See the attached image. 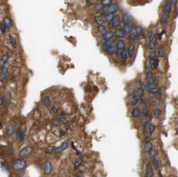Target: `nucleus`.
Returning <instances> with one entry per match:
<instances>
[{"mask_svg":"<svg viewBox=\"0 0 178 177\" xmlns=\"http://www.w3.org/2000/svg\"><path fill=\"white\" fill-rule=\"evenodd\" d=\"M27 166L26 161L23 159H17L12 163V168L16 171H19L24 169Z\"/></svg>","mask_w":178,"mask_h":177,"instance_id":"nucleus-1","label":"nucleus"},{"mask_svg":"<svg viewBox=\"0 0 178 177\" xmlns=\"http://www.w3.org/2000/svg\"><path fill=\"white\" fill-rule=\"evenodd\" d=\"M148 60H149V66L151 70H156L158 68L159 63V60L158 58H156V57H155L151 54H150L149 57H148Z\"/></svg>","mask_w":178,"mask_h":177,"instance_id":"nucleus-2","label":"nucleus"},{"mask_svg":"<svg viewBox=\"0 0 178 177\" xmlns=\"http://www.w3.org/2000/svg\"><path fill=\"white\" fill-rule=\"evenodd\" d=\"M123 24H124L123 29L129 33L130 31L131 30V29L133 28V24L131 22L130 17L127 14H125L124 16H123Z\"/></svg>","mask_w":178,"mask_h":177,"instance_id":"nucleus-3","label":"nucleus"},{"mask_svg":"<svg viewBox=\"0 0 178 177\" xmlns=\"http://www.w3.org/2000/svg\"><path fill=\"white\" fill-rule=\"evenodd\" d=\"M32 147L30 146H26L22 148L19 152V155L21 157H26L28 156L32 152Z\"/></svg>","mask_w":178,"mask_h":177,"instance_id":"nucleus-4","label":"nucleus"},{"mask_svg":"<svg viewBox=\"0 0 178 177\" xmlns=\"http://www.w3.org/2000/svg\"><path fill=\"white\" fill-rule=\"evenodd\" d=\"M114 35L119 39H124L128 35V33L123 28H117L114 32Z\"/></svg>","mask_w":178,"mask_h":177,"instance_id":"nucleus-5","label":"nucleus"},{"mask_svg":"<svg viewBox=\"0 0 178 177\" xmlns=\"http://www.w3.org/2000/svg\"><path fill=\"white\" fill-rule=\"evenodd\" d=\"M119 5L117 4V3H111L110 5H108V7H105L106 14H114L119 10Z\"/></svg>","mask_w":178,"mask_h":177,"instance_id":"nucleus-6","label":"nucleus"},{"mask_svg":"<svg viewBox=\"0 0 178 177\" xmlns=\"http://www.w3.org/2000/svg\"><path fill=\"white\" fill-rule=\"evenodd\" d=\"M44 173L47 175H50L52 172V169H53V166L52 164L50 161H46L44 164Z\"/></svg>","mask_w":178,"mask_h":177,"instance_id":"nucleus-7","label":"nucleus"},{"mask_svg":"<svg viewBox=\"0 0 178 177\" xmlns=\"http://www.w3.org/2000/svg\"><path fill=\"white\" fill-rule=\"evenodd\" d=\"M110 26L113 28H118L119 27L120 24H121V17L119 16H114L111 21H110Z\"/></svg>","mask_w":178,"mask_h":177,"instance_id":"nucleus-8","label":"nucleus"},{"mask_svg":"<svg viewBox=\"0 0 178 177\" xmlns=\"http://www.w3.org/2000/svg\"><path fill=\"white\" fill-rule=\"evenodd\" d=\"M155 126L153 124H145V128H144V132H147V134H145L146 136H151L153 134V132L155 131Z\"/></svg>","mask_w":178,"mask_h":177,"instance_id":"nucleus-9","label":"nucleus"},{"mask_svg":"<svg viewBox=\"0 0 178 177\" xmlns=\"http://www.w3.org/2000/svg\"><path fill=\"white\" fill-rule=\"evenodd\" d=\"M17 131V128L14 125L10 124L5 128V132L7 136H12L16 134Z\"/></svg>","mask_w":178,"mask_h":177,"instance_id":"nucleus-10","label":"nucleus"},{"mask_svg":"<svg viewBox=\"0 0 178 177\" xmlns=\"http://www.w3.org/2000/svg\"><path fill=\"white\" fill-rule=\"evenodd\" d=\"M157 43V36H156V34L155 35H153V36L152 37L151 39H150L149 43L148 44V49L149 50H153V49H155V48L156 46Z\"/></svg>","mask_w":178,"mask_h":177,"instance_id":"nucleus-11","label":"nucleus"},{"mask_svg":"<svg viewBox=\"0 0 178 177\" xmlns=\"http://www.w3.org/2000/svg\"><path fill=\"white\" fill-rule=\"evenodd\" d=\"M146 79L147 81V82H149L150 84L155 85V79L154 77H153V74L149 69H147L146 70Z\"/></svg>","mask_w":178,"mask_h":177,"instance_id":"nucleus-12","label":"nucleus"},{"mask_svg":"<svg viewBox=\"0 0 178 177\" xmlns=\"http://www.w3.org/2000/svg\"><path fill=\"white\" fill-rule=\"evenodd\" d=\"M3 23L4 24L6 28H8V29H11L13 27V22H12V18L8 16L4 17V18L3 19Z\"/></svg>","mask_w":178,"mask_h":177,"instance_id":"nucleus-13","label":"nucleus"},{"mask_svg":"<svg viewBox=\"0 0 178 177\" xmlns=\"http://www.w3.org/2000/svg\"><path fill=\"white\" fill-rule=\"evenodd\" d=\"M25 138V134L21 130H18L16 132V139L18 142H22Z\"/></svg>","mask_w":178,"mask_h":177,"instance_id":"nucleus-14","label":"nucleus"},{"mask_svg":"<svg viewBox=\"0 0 178 177\" xmlns=\"http://www.w3.org/2000/svg\"><path fill=\"white\" fill-rule=\"evenodd\" d=\"M115 41L112 40H104L102 44V48L104 50H106L107 49H108V48H110L111 46H114V43H115Z\"/></svg>","mask_w":178,"mask_h":177,"instance_id":"nucleus-15","label":"nucleus"},{"mask_svg":"<svg viewBox=\"0 0 178 177\" xmlns=\"http://www.w3.org/2000/svg\"><path fill=\"white\" fill-rule=\"evenodd\" d=\"M115 48L117 49H121V50L125 49V42L123 39H119L117 40L115 44Z\"/></svg>","mask_w":178,"mask_h":177,"instance_id":"nucleus-16","label":"nucleus"},{"mask_svg":"<svg viewBox=\"0 0 178 177\" xmlns=\"http://www.w3.org/2000/svg\"><path fill=\"white\" fill-rule=\"evenodd\" d=\"M172 5H173V3L171 1V0H167V1L166 4H165V9H164V15L168 16L169 14L171 12Z\"/></svg>","mask_w":178,"mask_h":177,"instance_id":"nucleus-17","label":"nucleus"},{"mask_svg":"<svg viewBox=\"0 0 178 177\" xmlns=\"http://www.w3.org/2000/svg\"><path fill=\"white\" fill-rule=\"evenodd\" d=\"M9 59V56H8L7 54H5V55H3V56L1 58V59H0V68H1V69L5 67V65H6V64L7 63Z\"/></svg>","mask_w":178,"mask_h":177,"instance_id":"nucleus-18","label":"nucleus"},{"mask_svg":"<svg viewBox=\"0 0 178 177\" xmlns=\"http://www.w3.org/2000/svg\"><path fill=\"white\" fill-rule=\"evenodd\" d=\"M147 92L150 94L155 96H160L161 94V90L159 88H157V87L155 86H153L152 88H151Z\"/></svg>","mask_w":178,"mask_h":177,"instance_id":"nucleus-19","label":"nucleus"},{"mask_svg":"<svg viewBox=\"0 0 178 177\" xmlns=\"http://www.w3.org/2000/svg\"><path fill=\"white\" fill-rule=\"evenodd\" d=\"M102 35V38L103 40H112V37L114 36V33L112 31H107L104 34Z\"/></svg>","mask_w":178,"mask_h":177,"instance_id":"nucleus-20","label":"nucleus"},{"mask_svg":"<svg viewBox=\"0 0 178 177\" xmlns=\"http://www.w3.org/2000/svg\"><path fill=\"white\" fill-rule=\"evenodd\" d=\"M7 73H8V69L6 67L1 68V70L0 72V82H3L5 78L7 76Z\"/></svg>","mask_w":178,"mask_h":177,"instance_id":"nucleus-21","label":"nucleus"},{"mask_svg":"<svg viewBox=\"0 0 178 177\" xmlns=\"http://www.w3.org/2000/svg\"><path fill=\"white\" fill-rule=\"evenodd\" d=\"M153 176V170L150 164H147L145 169V177H152Z\"/></svg>","mask_w":178,"mask_h":177,"instance_id":"nucleus-22","label":"nucleus"},{"mask_svg":"<svg viewBox=\"0 0 178 177\" xmlns=\"http://www.w3.org/2000/svg\"><path fill=\"white\" fill-rule=\"evenodd\" d=\"M135 46L134 44H130V46L128 48V49H126L127 51V54H128V57L129 58H132L135 54Z\"/></svg>","mask_w":178,"mask_h":177,"instance_id":"nucleus-23","label":"nucleus"},{"mask_svg":"<svg viewBox=\"0 0 178 177\" xmlns=\"http://www.w3.org/2000/svg\"><path fill=\"white\" fill-rule=\"evenodd\" d=\"M141 114V111L140 109L138 108H133V110H132V111H131V115H132L133 117H134L135 118L140 117Z\"/></svg>","mask_w":178,"mask_h":177,"instance_id":"nucleus-24","label":"nucleus"},{"mask_svg":"<svg viewBox=\"0 0 178 177\" xmlns=\"http://www.w3.org/2000/svg\"><path fill=\"white\" fill-rule=\"evenodd\" d=\"M9 43L14 48H16L18 46V42H17L16 39L12 35V34H9Z\"/></svg>","mask_w":178,"mask_h":177,"instance_id":"nucleus-25","label":"nucleus"},{"mask_svg":"<svg viewBox=\"0 0 178 177\" xmlns=\"http://www.w3.org/2000/svg\"><path fill=\"white\" fill-rule=\"evenodd\" d=\"M67 147H68L67 143H66V142H63L60 146L57 147L56 148H55L54 151L57 152H63L64 150H65L67 148Z\"/></svg>","mask_w":178,"mask_h":177,"instance_id":"nucleus-26","label":"nucleus"},{"mask_svg":"<svg viewBox=\"0 0 178 177\" xmlns=\"http://www.w3.org/2000/svg\"><path fill=\"white\" fill-rule=\"evenodd\" d=\"M94 21L96 25H98V26H102V25H104V23H105L104 19L99 16L94 17Z\"/></svg>","mask_w":178,"mask_h":177,"instance_id":"nucleus-27","label":"nucleus"},{"mask_svg":"<svg viewBox=\"0 0 178 177\" xmlns=\"http://www.w3.org/2000/svg\"><path fill=\"white\" fill-rule=\"evenodd\" d=\"M145 94V89L143 86L138 87V88L137 90V96L139 98H142Z\"/></svg>","mask_w":178,"mask_h":177,"instance_id":"nucleus-28","label":"nucleus"},{"mask_svg":"<svg viewBox=\"0 0 178 177\" xmlns=\"http://www.w3.org/2000/svg\"><path fill=\"white\" fill-rule=\"evenodd\" d=\"M151 149H153V144L150 142H147L146 144L144 145L143 150L145 152H149Z\"/></svg>","mask_w":178,"mask_h":177,"instance_id":"nucleus-29","label":"nucleus"},{"mask_svg":"<svg viewBox=\"0 0 178 177\" xmlns=\"http://www.w3.org/2000/svg\"><path fill=\"white\" fill-rule=\"evenodd\" d=\"M43 103L44 105L47 108H48L51 105V100H50V98L48 96H46L44 98V100H43Z\"/></svg>","mask_w":178,"mask_h":177,"instance_id":"nucleus-30","label":"nucleus"},{"mask_svg":"<svg viewBox=\"0 0 178 177\" xmlns=\"http://www.w3.org/2000/svg\"><path fill=\"white\" fill-rule=\"evenodd\" d=\"M82 160L80 158H78L74 161V167L75 169H77L82 165Z\"/></svg>","mask_w":178,"mask_h":177,"instance_id":"nucleus-31","label":"nucleus"},{"mask_svg":"<svg viewBox=\"0 0 178 177\" xmlns=\"http://www.w3.org/2000/svg\"><path fill=\"white\" fill-rule=\"evenodd\" d=\"M142 106H143L142 113H143V115H146L148 113V105L147 102L145 101V100H143V103H142Z\"/></svg>","mask_w":178,"mask_h":177,"instance_id":"nucleus-32","label":"nucleus"},{"mask_svg":"<svg viewBox=\"0 0 178 177\" xmlns=\"http://www.w3.org/2000/svg\"><path fill=\"white\" fill-rule=\"evenodd\" d=\"M112 3V0H101V5L103 7H107Z\"/></svg>","mask_w":178,"mask_h":177,"instance_id":"nucleus-33","label":"nucleus"},{"mask_svg":"<svg viewBox=\"0 0 178 177\" xmlns=\"http://www.w3.org/2000/svg\"><path fill=\"white\" fill-rule=\"evenodd\" d=\"M165 55V49L163 47H160L159 49H158V58H164Z\"/></svg>","mask_w":178,"mask_h":177,"instance_id":"nucleus-34","label":"nucleus"},{"mask_svg":"<svg viewBox=\"0 0 178 177\" xmlns=\"http://www.w3.org/2000/svg\"><path fill=\"white\" fill-rule=\"evenodd\" d=\"M97 30H98V33H100L101 35L104 34L105 33L107 32V28L104 25H102V26H98V28H97Z\"/></svg>","mask_w":178,"mask_h":177,"instance_id":"nucleus-35","label":"nucleus"},{"mask_svg":"<svg viewBox=\"0 0 178 177\" xmlns=\"http://www.w3.org/2000/svg\"><path fill=\"white\" fill-rule=\"evenodd\" d=\"M134 29H135V31L136 33H137V36L142 35V33H143V28H141V26H135Z\"/></svg>","mask_w":178,"mask_h":177,"instance_id":"nucleus-36","label":"nucleus"},{"mask_svg":"<svg viewBox=\"0 0 178 177\" xmlns=\"http://www.w3.org/2000/svg\"><path fill=\"white\" fill-rule=\"evenodd\" d=\"M113 14H107L104 16V21L106 22H110L111 19L113 17Z\"/></svg>","mask_w":178,"mask_h":177,"instance_id":"nucleus-37","label":"nucleus"},{"mask_svg":"<svg viewBox=\"0 0 178 177\" xmlns=\"http://www.w3.org/2000/svg\"><path fill=\"white\" fill-rule=\"evenodd\" d=\"M105 51L108 54H110V55H112V54H115V51H116V48L115 47L111 46L110 48H108V49H107Z\"/></svg>","mask_w":178,"mask_h":177,"instance_id":"nucleus-38","label":"nucleus"},{"mask_svg":"<svg viewBox=\"0 0 178 177\" xmlns=\"http://www.w3.org/2000/svg\"><path fill=\"white\" fill-rule=\"evenodd\" d=\"M139 99V97L137 95H133V96H131V99H130V102L133 106H135L136 103L137 102V100Z\"/></svg>","mask_w":178,"mask_h":177,"instance_id":"nucleus-39","label":"nucleus"},{"mask_svg":"<svg viewBox=\"0 0 178 177\" xmlns=\"http://www.w3.org/2000/svg\"><path fill=\"white\" fill-rule=\"evenodd\" d=\"M58 120L60 122H61L62 123L66 124L67 122V119L66 118L64 115L62 114H59L58 115Z\"/></svg>","mask_w":178,"mask_h":177,"instance_id":"nucleus-40","label":"nucleus"},{"mask_svg":"<svg viewBox=\"0 0 178 177\" xmlns=\"http://www.w3.org/2000/svg\"><path fill=\"white\" fill-rule=\"evenodd\" d=\"M161 109H159V108H155L154 110H153V114L154 115V116L155 117H159L160 116V115H161Z\"/></svg>","mask_w":178,"mask_h":177,"instance_id":"nucleus-41","label":"nucleus"},{"mask_svg":"<svg viewBox=\"0 0 178 177\" xmlns=\"http://www.w3.org/2000/svg\"><path fill=\"white\" fill-rule=\"evenodd\" d=\"M151 102H152V104L154 105L155 106L159 107V106L161 105V101L157 98H153V99H152Z\"/></svg>","mask_w":178,"mask_h":177,"instance_id":"nucleus-42","label":"nucleus"},{"mask_svg":"<svg viewBox=\"0 0 178 177\" xmlns=\"http://www.w3.org/2000/svg\"><path fill=\"white\" fill-rule=\"evenodd\" d=\"M167 19H168V16L164 15V14L162 16V17L160 19V22L162 25H165L167 22Z\"/></svg>","mask_w":178,"mask_h":177,"instance_id":"nucleus-43","label":"nucleus"},{"mask_svg":"<svg viewBox=\"0 0 178 177\" xmlns=\"http://www.w3.org/2000/svg\"><path fill=\"white\" fill-rule=\"evenodd\" d=\"M121 57L124 60H126L128 58V54H127V51L126 49H123L121 51Z\"/></svg>","mask_w":178,"mask_h":177,"instance_id":"nucleus-44","label":"nucleus"},{"mask_svg":"<svg viewBox=\"0 0 178 177\" xmlns=\"http://www.w3.org/2000/svg\"><path fill=\"white\" fill-rule=\"evenodd\" d=\"M148 153H149V156L150 157H151V158H155V157L156 156V155H157V150H155L151 149L149 152H148Z\"/></svg>","mask_w":178,"mask_h":177,"instance_id":"nucleus-45","label":"nucleus"},{"mask_svg":"<svg viewBox=\"0 0 178 177\" xmlns=\"http://www.w3.org/2000/svg\"><path fill=\"white\" fill-rule=\"evenodd\" d=\"M54 150H55V148H54V147H52V146H49V147H47L46 150H45V151L46 153H48V154H52V152H54Z\"/></svg>","mask_w":178,"mask_h":177,"instance_id":"nucleus-46","label":"nucleus"},{"mask_svg":"<svg viewBox=\"0 0 178 177\" xmlns=\"http://www.w3.org/2000/svg\"><path fill=\"white\" fill-rule=\"evenodd\" d=\"M153 166H154L156 168H159V161H158L157 159L153 158Z\"/></svg>","mask_w":178,"mask_h":177,"instance_id":"nucleus-47","label":"nucleus"},{"mask_svg":"<svg viewBox=\"0 0 178 177\" xmlns=\"http://www.w3.org/2000/svg\"><path fill=\"white\" fill-rule=\"evenodd\" d=\"M6 27L3 23H0V31L2 33H5L6 32Z\"/></svg>","mask_w":178,"mask_h":177,"instance_id":"nucleus-48","label":"nucleus"},{"mask_svg":"<svg viewBox=\"0 0 178 177\" xmlns=\"http://www.w3.org/2000/svg\"><path fill=\"white\" fill-rule=\"evenodd\" d=\"M141 123H142L143 125H145L146 124H147V119L144 116H141Z\"/></svg>","mask_w":178,"mask_h":177,"instance_id":"nucleus-49","label":"nucleus"},{"mask_svg":"<svg viewBox=\"0 0 178 177\" xmlns=\"http://www.w3.org/2000/svg\"><path fill=\"white\" fill-rule=\"evenodd\" d=\"M52 112L53 113V114H56L57 113H58V108L55 106H53L52 107Z\"/></svg>","mask_w":178,"mask_h":177,"instance_id":"nucleus-50","label":"nucleus"},{"mask_svg":"<svg viewBox=\"0 0 178 177\" xmlns=\"http://www.w3.org/2000/svg\"><path fill=\"white\" fill-rule=\"evenodd\" d=\"M143 100L141 98H139L138 100H137V103H136V106H141V105L142 104V103H143Z\"/></svg>","mask_w":178,"mask_h":177,"instance_id":"nucleus-51","label":"nucleus"},{"mask_svg":"<svg viewBox=\"0 0 178 177\" xmlns=\"http://www.w3.org/2000/svg\"><path fill=\"white\" fill-rule=\"evenodd\" d=\"M153 36V32L152 30H149L147 32V37L149 39H151L152 37Z\"/></svg>","mask_w":178,"mask_h":177,"instance_id":"nucleus-52","label":"nucleus"},{"mask_svg":"<svg viewBox=\"0 0 178 177\" xmlns=\"http://www.w3.org/2000/svg\"><path fill=\"white\" fill-rule=\"evenodd\" d=\"M163 32H160V33H158L157 34H156V36H157V40H161L162 38V36H163Z\"/></svg>","mask_w":178,"mask_h":177,"instance_id":"nucleus-53","label":"nucleus"},{"mask_svg":"<svg viewBox=\"0 0 178 177\" xmlns=\"http://www.w3.org/2000/svg\"><path fill=\"white\" fill-rule=\"evenodd\" d=\"M121 51H122V50H121V49H116V51H115V54H116V56H117V57H119V58H120V57H121Z\"/></svg>","mask_w":178,"mask_h":177,"instance_id":"nucleus-54","label":"nucleus"},{"mask_svg":"<svg viewBox=\"0 0 178 177\" xmlns=\"http://www.w3.org/2000/svg\"><path fill=\"white\" fill-rule=\"evenodd\" d=\"M52 124L54 125V126H57L58 124V120H53L52 121Z\"/></svg>","mask_w":178,"mask_h":177,"instance_id":"nucleus-55","label":"nucleus"},{"mask_svg":"<svg viewBox=\"0 0 178 177\" xmlns=\"http://www.w3.org/2000/svg\"><path fill=\"white\" fill-rule=\"evenodd\" d=\"M4 103V100H3V98L2 96H0V106H1Z\"/></svg>","mask_w":178,"mask_h":177,"instance_id":"nucleus-56","label":"nucleus"},{"mask_svg":"<svg viewBox=\"0 0 178 177\" xmlns=\"http://www.w3.org/2000/svg\"><path fill=\"white\" fill-rule=\"evenodd\" d=\"M0 126H2V123H1V121H0Z\"/></svg>","mask_w":178,"mask_h":177,"instance_id":"nucleus-57","label":"nucleus"},{"mask_svg":"<svg viewBox=\"0 0 178 177\" xmlns=\"http://www.w3.org/2000/svg\"></svg>","mask_w":178,"mask_h":177,"instance_id":"nucleus-58","label":"nucleus"}]
</instances>
